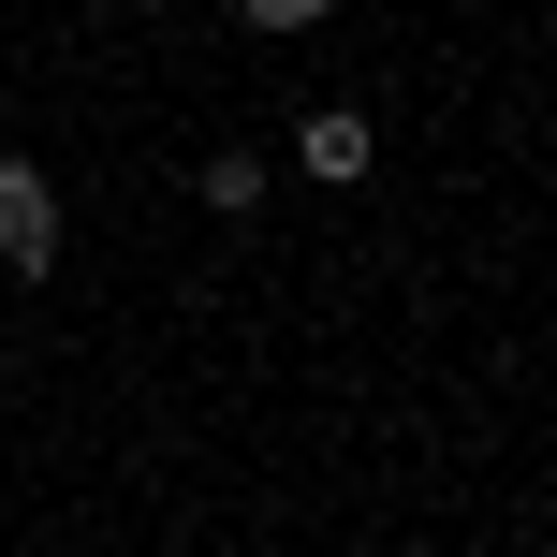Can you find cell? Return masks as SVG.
<instances>
[{
	"mask_svg": "<svg viewBox=\"0 0 557 557\" xmlns=\"http://www.w3.org/2000/svg\"><path fill=\"white\" fill-rule=\"evenodd\" d=\"M0 264L15 278H59V176L0 147Z\"/></svg>",
	"mask_w": 557,
	"mask_h": 557,
	"instance_id": "1",
	"label": "cell"
},
{
	"mask_svg": "<svg viewBox=\"0 0 557 557\" xmlns=\"http://www.w3.org/2000/svg\"><path fill=\"white\" fill-rule=\"evenodd\" d=\"M294 162L323 176V191H367V162H382V117H367V103H308V133H294Z\"/></svg>",
	"mask_w": 557,
	"mask_h": 557,
	"instance_id": "2",
	"label": "cell"
},
{
	"mask_svg": "<svg viewBox=\"0 0 557 557\" xmlns=\"http://www.w3.org/2000/svg\"><path fill=\"white\" fill-rule=\"evenodd\" d=\"M206 206H221V221H250V206H264V162H250V147H206Z\"/></svg>",
	"mask_w": 557,
	"mask_h": 557,
	"instance_id": "3",
	"label": "cell"
},
{
	"mask_svg": "<svg viewBox=\"0 0 557 557\" xmlns=\"http://www.w3.org/2000/svg\"><path fill=\"white\" fill-rule=\"evenodd\" d=\"M337 0H235V29H264V45H294V29H323Z\"/></svg>",
	"mask_w": 557,
	"mask_h": 557,
	"instance_id": "4",
	"label": "cell"
}]
</instances>
